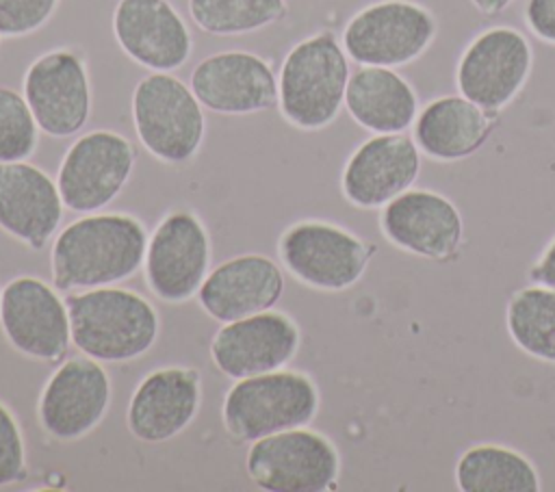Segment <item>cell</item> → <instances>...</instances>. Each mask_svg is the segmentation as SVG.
Returning a JSON list of instances; mask_svg holds the SVG:
<instances>
[{"mask_svg":"<svg viewBox=\"0 0 555 492\" xmlns=\"http://www.w3.org/2000/svg\"><path fill=\"white\" fill-rule=\"evenodd\" d=\"M193 22L208 35H245L284 17V0H189Z\"/></svg>","mask_w":555,"mask_h":492,"instance_id":"27","label":"cell"},{"mask_svg":"<svg viewBox=\"0 0 555 492\" xmlns=\"http://www.w3.org/2000/svg\"><path fill=\"white\" fill-rule=\"evenodd\" d=\"M349 63L332 33L299 41L284 59L278 78V104L286 121L319 130L336 119L345 104Z\"/></svg>","mask_w":555,"mask_h":492,"instance_id":"3","label":"cell"},{"mask_svg":"<svg viewBox=\"0 0 555 492\" xmlns=\"http://www.w3.org/2000/svg\"><path fill=\"white\" fill-rule=\"evenodd\" d=\"M72 342L98 362H128L158 336L154 306L128 288L98 286L65 297Z\"/></svg>","mask_w":555,"mask_h":492,"instance_id":"2","label":"cell"},{"mask_svg":"<svg viewBox=\"0 0 555 492\" xmlns=\"http://www.w3.org/2000/svg\"><path fill=\"white\" fill-rule=\"evenodd\" d=\"M284 290L282 269L267 256L245 254L208 271L197 297L206 314L230 323L271 310Z\"/></svg>","mask_w":555,"mask_h":492,"instance_id":"20","label":"cell"},{"mask_svg":"<svg viewBox=\"0 0 555 492\" xmlns=\"http://www.w3.org/2000/svg\"><path fill=\"white\" fill-rule=\"evenodd\" d=\"M525 22L535 37L555 43V0H527Z\"/></svg>","mask_w":555,"mask_h":492,"instance_id":"31","label":"cell"},{"mask_svg":"<svg viewBox=\"0 0 555 492\" xmlns=\"http://www.w3.org/2000/svg\"><path fill=\"white\" fill-rule=\"evenodd\" d=\"M455 483L462 492H538L540 477L533 464L514 449L477 444L455 466Z\"/></svg>","mask_w":555,"mask_h":492,"instance_id":"25","label":"cell"},{"mask_svg":"<svg viewBox=\"0 0 555 492\" xmlns=\"http://www.w3.org/2000/svg\"><path fill=\"white\" fill-rule=\"evenodd\" d=\"M0 37H2V35H0Z\"/></svg>","mask_w":555,"mask_h":492,"instance_id":"34","label":"cell"},{"mask_svg":"<svg viewBox=\"0 0 555 492\" xmlns=\"http://www.w3.org/2000/svg\"><path fill=\"white\" fill-rule=\"evenodd\" d=\"M24 98L50 137H72L91 115V87L85 61L72 50H50L24 76Z\"/></svg>","mask_w":555,"mask_h":492,"instance_id":"12","label":"cell"},{"mask_svg":"<svg viewBox=\"0 0 555 492\" xmlns=\"http://www.w3.org/2000/svg\"><path fill=\"white\" fill-rule=\"evenodd\" d=\"M26 451L20 425L13 414L0 403V488L24 479Z\"/></svg>","mask_w":555,"mask_h":492,"instance_id":"30","label":"cell"},{"mask_svg":"<svg viewBox=\"0 0 555 492\" xmlns=\"http://www.w3.org/2000/svg\"><path fill=\"white\" fill-rule=\"evenodd\" d=\"M483 15H496L505 7H509L514 0H470Z\"/></svg>","mask_w":555,"mask_h":492,"instance_id":"33","label":"cell"},{"mask_svg":"<svg viewBox=\"0 0 555 492\" xmlns=\"http://www.w3.org/2000/svg\"><path fill=\"white\" fill-rule=\"evenodd\" d=\"M147 234L137 217L93 212L72 221L52 243L50 267L59 290L113 286L139 271Z\"/></svg>","mask_w":555,"mask_h":492,"instance_id":"1","label":"cell"},{"mask_svg":"<svg viewBox=\"0 0 555 492\" xmlns=\"http://www.w3.org/2000/svg\"><path fill=\"white\" fill-rule=\"evenodd\" d=\"M529 280H531L533 284H542V286L555 288V238H553L551 245L544 249L542 258L531 267Z\"/></svg>","mask_w":555,"mask_h":492,"instance_id":"32","label":"cell"},{"mask_svg":"<svg viewBox=\"0 0 555 492\" xmlns=\"http://www.w3.org/2000/svg\"><path fill=\"white\" fill-rule=\"evenodd\" d=\"M134 158V145L119 132L93 130L78 137L56 176L63 206L85 215L108 206L128 182Z\"/></svg>","mask_w":555,"mask_h":492,"instance_id":"9","label":"cell"},{"mask_svg":"<svg viewBox=\"0 0 555 492\" xmlns=\"http://www.w3.org/2000/svg\"><path fill=\"white\" fill-rule=\"evenodd\" d=\"M384 236L403 251L449 260L462 243V217L440 193L408 189L390 199L379 217Z\"/></svg>","mask_w":555,"mask_h":492,"instance_id":"17","label":"cell"},{"mask_svg":"<svg viewBox=\"0 0 555 492\" xmlns=\"http://www.w3.org/2000/svg\"><path fill=\"white\" fill-rule=\"evenodd\" d=\"M191 89L202 106L221 115H249L278 104V78L271 65L243 50L217 52L199 61Z\"/></svg>","mask_w":555,"mask_h":492,"instance_id":"16","label":"cell"},{"mask_svg":"<svg viewBox=\"0 0 555 492\" xmlns=\"http://www.w3.org/2000/svg\"><path fill=\"white\" fill-rule=\"evenodd\" d=\"M111 401V381L98 360H65L43 386L39 423L56 440H78L100 425Z\"/></svg>","mask_w":555,"mask_h":492,"instance_id":"14","label":"cell"},{"mask_svg":"<svg viewBox=\"0 0 555 492\" xmlns=\"http://www.w3.org/2000/svg\"><path fill=\"white\" fill-rule=\"evenodd\" d=\"M494 117L464 95H444L418 113L414 143L436 160H460L486 143L496 124Z\"/></svg>","mask_w":555,"mask_h":492,"instance_id":"23","label":"cell"},{"mask_svg":"<svg viewBox=\"0 0 555 492\" xmlns=\"http://www.w3.org/2000/svg\"><path fill=\"white\" fill-rule=\"evenodd\" d=\"M61 0H0V35L24 37L39 30Z\"/></svg>","mask_w":555,"mask_h":492,"instance_id":"29","label":"cell"},{"mask_svg":"<svg viewBox=\"0 0 555 492\" xmlns=\"http://www.w3.org/2000/svg\"><path fill=\"white\" fill-rule=\"evenodd\" d=\"M345 106L362 128L375 134H392L412 126L418 98L410 82L390 67L362 65L349 76Z\"/></svg>","mask_w":555,"mask_h":492,"instance_id":"24","label":"cell"},{"mask_svg":"<svg viewBox=\"0 0 555 492\" xmlns=\"http://www.w3.org/2000/svg\"><path fill=\"white\" fill-rule=\"evenodd\" d=\"M319 410L314 381L299 371H269L236 379L221 407L223 427L236 442L306 427Z\"/></svg>","mask_w":555,"mask_h":492,"instance_id":"4","label":"cell"},{"mask_svg":"<svg viewBox=\"0 0 555 492\" xmlns=\"http://www.w3.org/2000/svg\"><path fill=\"white\" fill-rule=\"evenodd\" d=\"M119 48L139 65L173 72L191 56V33L167 0H119L113 13Z\"/></svg>","mask_w":555,"mask_h":492,"instance_id":"19","label":"cell"},{"mask_svg":"<svg viewBox=\"0 0 555 492\" xmlns=\"http://www.w3.org/2000/svg\"><path fill=\"white\" fill-rule=\"evenodd\" d=\"M63 217L59 186L39 167L17 160L0 163V228L41 249Z\"/></svg>","mask_w":555,"mask_h":492,"instance_id":"22","label":"cell"},{"mask_svg":"<svg viewBox=\"0 0 555 492\" xmlns=\"http://www.w3.org/2000/svg\"><path fill=\"white\" fill-rule=\"evenodd\" d=\"M145 282L169 303L197 295L210 267V241L202 221L186 212H169L152 232L145 249Z\"/></svg>","mask_w":555,"mask_h":492,"instance_id":"11","label":"cell"},{"mask_svg":"<svg viewBox=\"0 0 555 492\" xmlns=\"http://www.w3.org/2000/svg\"><path fill=\"white\" fill-rule=\"evenodd\" d=\"M37 130L26 98L0 87V163L26 160L37 147Z\"/></svg>","mask_w":555,"mask_h":492,"instance_id":"28","label":"cell"},{"mask_svg":"<svg viewBox=\"0 0 555 492\" xmlns=\"http://www.w3.org/2000/svg\"><path fill=\"white\" fill-rule=\"evenodd\" d=\"M436 37L434 15L410 0H382L358 11L343 30V48L360 65L399 67L418 59Z\"/></svg>","mask_w":555,"mask_h":492,"instance_id":"7","label":"cell"},{"mask_svg":"<svg viewBox=\"0 0 555 492\" xmlns=\"http://www.w3.org/2000/svg\"><path fill=\"white\" fill-rule=\"evenodd\" d=\"M297 347L295 321L282 312L264 310L219 327L210 342V358L219 373L243 379L284 368Z\"/></svg>","mask_w":555,"mask_h":492,"instance_id":"15","label":"cell"},{"mask_svg":"<svg viewBox=\"0 0 555 492\" xmlns=\"http://www.w3.org/2000/svg\"><path fill=\"white\" fill-rule=\"evenodd\" d=\"M0 323L24 355L59 362L72 342L65 301L37 277H15L0 293Z\"/></svg>","mask_w":555,"mask_h":492,"instance_id":"13","label":"cell"},{"mask_svg":"<svg viewBox=\"0 0 555 492\" xmlns=\"http://www.w3.org/2000/svg\"><path fill=\"white\" fill-rule=\"evenodd\" d=\"M531 46L516 28L494 26L477 35L462 52L455 82L464 98L496 113L509 104L531 72Z\"/></svg>","mask_w":555,"mask_h":492,"instance_id":"10","label":"cell"},{"mask_svg":"<svg viewBox=\"0 0 555 492\" xmlns=\"http://www.w3.org/2000/svg\"><path fill=\"white\" fill-rule=\"evenodd\" d=\"M199 410V375L193 368L167 366L145 375L134 388L126 423L143 442H165L178 436Z\"/></svg>","mask_w":555,"mask_h":492,"instance_id":"21","label":"cell"},{"mask_svg":"<svg viewBox=\"0 0 555 492\" xmlns=\"http://www.w3.org/2000/svg\"><path fill=\"white\" fill-rule=\"evenodd\" d=\"M418 152L414 139L401 132L366 139L343 169V195L360 208L386 206L414 184L421 169Z\"/></svg>","mask_w":555,"mask_h":492,"instance_id":"18","label":"cell"},{"mask_svg":"<svg viewBox=\"0 0 555 492\" xmlns=\"http://www.w3.org/2000/svg\"><path fill=\"white\" fill-rule=\"evenodd\" d=\"M505 323L518 349L555 364V288L533 284L514 293Z\"/></svg>","mask_w":555,"mask_h":492,"instance_id":"26","label":"cell"},{"mask_svg":"<svg viewBox=\"0 0 555 492\" xmlns=\"http://www.w3.org/2000/svg\"><path fill=\"white\" fill-rule=\"evenodd\" d=\"M286 271L310 288L345 290L353 286L375 247L360 236L325 221H299L278 243Z\"/></svg>","mask_w":555,"mask_h":492,"instance_id":"8","label":"cell"},{"mask_svg":"<svg viewBox=\"0 0 555 492\" xmlns=\"http://www.w3.org/2000/svg\"><path fill=\"white\" fill-rule=\"evenodd\" d=\"M132 121L143 147L171 165L186 163L197 154L206 128L193 89L169 72H154L137 82Z\"/></svg>","mask_w":555,"mask_h":492,"instance_id":"5","label":"cell"},{"mask_svg":"<svg viewBox=\"0 0 555 492\" xmlns=\"http://www.w3.org/2000/svg\"><path fill=\"white\" fill-rule=\"evenodd\" d=\"M245 468L267 492H323L334 488L340 457L325 436L295 427L251 442Z\"/></svg>","mask_w":555,"mask_h":492,"instance_id":"6","label":"cell"}]
</instances>
